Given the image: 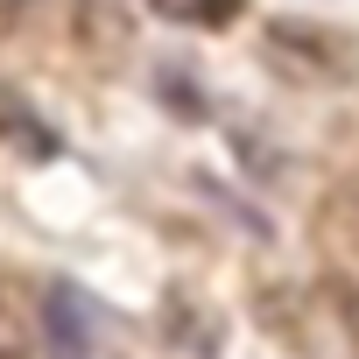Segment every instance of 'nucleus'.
Wrapping results in <instances>:
<instances>
[{"label": "nucleus", "instance_id": "4", "mask_svg": "<svg viewBox=\"0 0 359 359\" xmlns=\"http://www.w3.org/2000/svg\"><path fill=\"white\" fill-rule=\"evenodd\" d=\"M15 8H22V0H0V22H8V15H15Z\"/></svg>", "mask_w": 359, "mask_h": 359}, {"label": "nucleus", "instance_id": "3", "mask_svg": "<svg viewBox=\"0 0 359 359\" xmlns=\"http://www.w3.org/2000/svg\"><path fill=\"white\" fill-rule=\"evenodd\" d=\"M162 22H184V29H226L240 15V0H148Z\"/></svg>", "mask_w": 359, "mask_h": 359}, {"label": "nucleus", "instance_id": "2", "mask_svg": "<svg viewBox=\"0 0 359 359\" xmlns=\"http://www.w3.org/2000/svg\"><path fill=\"white\" fill-rule=\"evenodd\" d=\"M43 338V317H29V303L0 282V359H29Z\"/></svg>", "mask_w": 359, "mask_h": 359}, {"label": "nucleus", "instance_id": "1", "mask_svg": "<svg viewBox=\"0 0 359 359\" xmlns=\"http://www.w3.org/2000/svg\"><path fill=\"white\" fill-rule=\"evenodd\" d=\"M92 303L71 289V282H50L43 289V345L50 359H92Z\"/></svg>", "mask_w": 359, "mask_h": 359}]
</instances>
